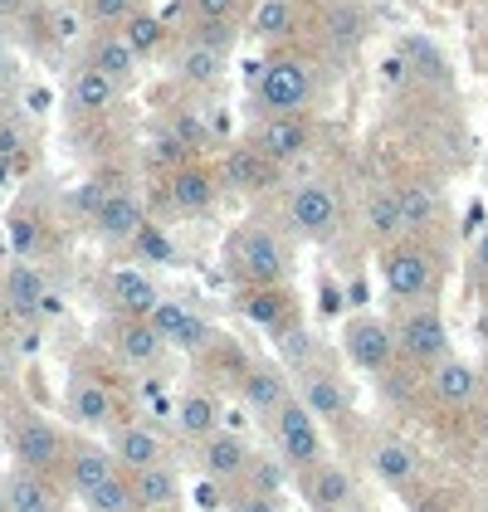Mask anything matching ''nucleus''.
<instances>
[{
	"mask_svg": "<svg viewBox=\"0 0 488 512\" xmlns=\"http://www.w3.org/2000/svg\"><path fill=\"white\" fill-rule=\"evenodd\" d=\"M225 269L240 288H254V283H284L288 278V249L284 239L274 235L269 225L249 220V225H235L230 239H225Z\"/></svg>",
	"mask_w": 488,
	"mask_h": 512,
	"instance_id": "obj_1",
	"label": "nucleus"
},
{
	"mask_svg": "<svg viewBox=\"0 0 488 512\" xmlns=\"http://www.w3.org/2000/svg\"><path fill=\"white\" fill-rule=\"evenodd\" d=\"M318 93V74H313V59L308 54H269L264 69H259V83H254V108L259 118L269 113H308Z\"/></svg>",
	"mask_w": 488,
	"mask_h": 512,
	"instance_id": "obj_2",
	"label": "nucleus"
},
{
	"mask_svg": "<svg viewBox=\"0 0 488 512\" xmlns=\"http://www.w3.org/2000/svg\"><path fill=\"white\" fill-rule=\"evenodd\" d=\"M10 439V454H15V469L25 473H44V478H64V454H69V434L59 430L54 420L44 415H10L5 425Z\"/></svg>",
	"mask_w": 488,
	"mask_h": 512,
	"instance_id": "obj_3",
	"label": "nucleus"
},
{
	"mask_svg": "<svg viewBox=\"0 0 488 512\" xmlns=\"http://www.w3.org/2000/svg\"><path fill=\"white\" fill-rule=\"evenodd\" d=\"M284 225L298 239L323 244V239H332L342 230V196L327 181H298L284 200Z\"/></svg>",
	"mask_w": 488,
	"mask_h": 512,
	"instance_id": "obj_4",
	"label": "nucleus"
},
{
	"mask_svg": "<svg viewBox=\"0 0 488 512\" xmlns=\"http://www.w3.org/2000/svg\"><path fill=\"white\" fill-rule=\"evenodd\" d=\"M269 425H274V444H279V459L288 464V473H303V469H313V464L327 459L318 420L298 405V395H288L284 405L269 415Z\"/></svg>",
	"mask_w": 488,
	"mask_h": 512,
	"instance_id": "obj_5",
	"label": "nucleus"
},
{
	"mask_svg": "<svg viewBox=\"0 0 488 512\" xmlns=\"http://www.w3.org/2000/svg\"><path fill=\"white\" fill-rule=\"evenodd\" d=\"M381 278L391 288V298L401 303H425L435 288H440V264L425 244H386V259H381Z\"/></svg>",
	"mask_w": 488,
	"mask_h": 512,
	"instance_id": "obj_6",
	"label": "nucleus"
},
{
	"mask_svg": "<svg viewBox=\"0 0 488 512\" xmlns=\"http://www.w3.org/2000/svg\"><path fill=\"white\" fill-rule=\"evenodd\" d=\"M391 337H396V352L420 366H435L440 356H449V327L440 308H430V303H410L401 322L391 327Z\"/></svg>",
	"mask_w": 488,
	"mask_h": 512,
	"instance_id": "obj_7",
	"label": "nucleus"
},
{
	"mask_svg": "<svg viewBox=\"0 0 488 512\" xmlns=\"http://www.w3.org/2000/svg\"><path fill=\"white\" fill-rule=\"evenodd\" d=\"M64 415H69L79 430L108 434L118 425V395H113V386H108L103 376L74 371V376H69V391H64Z\"/></svg>",
	"mask_w": 488,
	"mask_h": 512,
	"instance_id": "obj_8",
	"label": "nucleus"
},
{
	"mask_svg": "<svg viewBox=\"0 0 488 512\" xmlns=\"http://www.w3.org/2000/svg\"><path fill=\"white\" fill-rule=\"evenodd\" d=\"M313 137H318V127H313L308 113H269V118H259L249 127L244 142H254L264 157H274L279 166H288V161H298L313 147Z\"/></svg>",
	"mask_w": 488,
	"mask_h": 512,
	"instance_id": "obj_9",
	"label": "nucleus"
},
{
	"mask_svg": "<svg viewBox=\"0 0 488 512\" xmlns=\"http://www.w3.org/2000/svg\"><path fill=\"white\" fill-rule=\"evenodd\" d=\"M215 176H220V186H230V191H240V196H264V191H274V186L284 181V166L274 157H264L254 142H240V147L225 152Z\"/></svg>",
	"mask_w": 488,
	"mask_h": 512,
	"instance_id": "obj_10",
	"label": "nucleus"
},
{
	"mask_svg": "<svg viewBox=\"0 0 488 512\" xmlns=\"http://www.w3.org/2000/svg\"><path fill=\"white\" fill-rule=\"evenodd\" d=\"M220 200V176L210 166H171L162 176V205L176 215H201Z\"/></svg>",
	"mask_w": 488,
	"mask_h": 512,
	"instance_id": "obj_11",
	"label": "nucleus"
},
{
	"mask_svg": "<svg viewBox=\"0 0 488 512\" xmlns=\"http://www.w3.org/2000/svg\"><path fill=\"white\" fill-rule=\"evenodd\" d=\"M196 459H201V473L210 483H240L244 469H249V459H254V449H249V439L235 430H220L196 439Z\"/></svg>",
	"mask_w": 488,
	"mask_h": 512,
	"instance_id": "obj_12",
	"label": "nucleus"
},
{
	"mask_svg": "<svg viewBox=\"0 0 488 512\" xmlns=\"http://www.w3.org/2000/svg\"><path fill=\"white\" fill-rule=\"evenodd\" d=\"M108 454L118 459L122 473H137V469H152V464H166V439L157 430H147L142 420H118L108 430Z\"/></svg>",
	"mask_w": 488,
	"mask_h": 512,
	"instance_id": "obj_13",
	"label": "nucleus"
},
{
	"mask_svg": "<svg viewBox=\"0 0 488 512\" xmlns=\"http://www.w3.org/2000/svg\"><path fill=\"white\" fill-rule=\"evenodd\" d=\"M342 347L352 356V366H362V371H391V361H396V337L381 317H352L342 332Z\"/></svg>",
	"mask_w": 488,
	"mask_h": 512,
	"instance_id": "obj_14",
	"label": "nucleus"
},
{
	"mask_svg": "<svg viewBox=\"0 0 488 512\" xmlns=\"http://www.w3.org/2000/svg\"><path fill=\"white\" fill-rule=\"evenodd\" d=\"M235 308H240V317H249L254 327H269V332L298 322V303H293V288H288V283H254V288H240V293H235Z\"/></svg>",
	"mask_w": 488,
	"mask_h": 512,
	"instance_id": "obj_15",
	"label": "nucleus"
},
{
	"mask_svg": "<svg viewBox=\"0 0 488 512\" xmlns=\"http://www.w3.org/2000/svg\"><path fill=\"white\" fill-rule=\"evenodd\" d=\"M142 225H147V210L127 186H113L103 196V205H98V215H93V230H98L103 244H132L142 235Z\"/></svg>",
	"mask_w": 488,
	"mask_h": 512,
	"instance_id": "obj_16",
	"label": "nucleus"
},
{
	"mask_svg": "<svg viewBox=\"0 0 488 512\" xmlns=\"http://www.w3.org/2000/svg\"><path fill=\"white\" fill-rule=\"evenodd\" d=\"M147 322L157 327V337H162L166 347H181V352H201V347L215 342V332H210L186 303H176V298H162V303L147 313Z\"/></svg>",
	"mask_w": 488,
	"mask_h": 512,
	"instance_id": "obj_17",
	"label": "nucleus"
},
{
	"mask_svg": "<svg viewBox=\"0 0 488 512\" xmlns=\"http://www.w3.org/2000/svg\"><path fill=\"white\" fill-rule=\"evenodd\" d=\"M118 469V459L108 454V444H98V439H69V454H64V483L74 488V493H93L98 483H108Z\"/></svg>",
	"mask_w": 488,
	"mask_h": 512,
	"instance_id": "obj_18",
	"label": "nucleus"
},
{
	"mask_svg": "<svg viewBox=\"0 0 488 512\" xmlns=\"http://www.w3.org/2000/svg\"><path fill=\"white\" fill-rule=\"evenodd\" d=\"M298 405L313 415V420H342L352 410V395L342 386V376H332L327 366H308L303 381H298Z\"/></svg>",
	"mask_w": 488,
	"mask_h": 512,
	"instance_id": "obj_19",
	"label": "nucleus"
},
{
	"mask_svg": "<svg viewBox=\"0 0 488 512\" xmlns=\"http://www.w3.org/2000/svg\"><path fill=\"white\" fill-rule=\"evenodd\" d=\"M298 488H303V498H308L313 512H347L352 508V478H347V469H337V464H327V459L298 473Z\"/></svg>",
	"mask_w": 488,
	"mask_h": 512,
	"instance_id": "obj_20",
	"label": "nucleus"
},
{
	"mask_svg": "<svg viewBox=\"0 0 488 512\" xmlns=\"http://www.w3.org/2000/svg\"><path fill=\"white\" fill-rule=\"evenodd\" d=\"M0 488H5V508H10V512H64V493H59V478L10 469V478H5Z\"/></svg>",
	"mask_w": 488,
	"mask_h": 512,
	"instance_id": "obj_21",
	"label": "nucleus"
},
{
	"mask_svg": "<svg viewBox=\"0 0 488 512\" xmlns=\"http://www.w3.org/2000/svg\"><path fill=\"white\" fill-rule=\"evenodd\" d=\"M108 342L127 366H157V356L166 352V342L157 337V327L147 317H113L108 327Z\"/></svg>",
	"mask_w": 488,
	"mask_h": 512,
	"instance_id": "obj_22",
	"label": "nucleus"
},
{
	"mask_svg": "<svg viewBox=\"0 0 488 512\" xmlns=\"http://www.w3.org/2000/svg\"><path fill=\"white\" fill-rule=\"evenodd\" d=\"M83 64H93V69H103L108 79H118L122 88L137 79V69H142V54L132 49V44L122 40V30H93V40H88V54H83Z\"/></svg>",
	"mask_w": 488,
	"mask_h": 512,
	"instance_id": "obj_23",
	"label": "nucleus"
},
{
	"mask_svg": "<svg viewBox=\"0 0 488 512\" xmlns=\"http://www.w3.org/2000/svg\"><path fill=\"white\" fill-rule=\"evenodd\" d=\"M240 395L254 415H274L288 400V376L284 366H269V361H249L240 376Z\"/></svg>",
	"mask_w": 488,
	"mask_h": 512,
	"instance_id": "obj_24",
	"label": "nucleus"
},
{
	"mask_svg": "<svg viewBox=\"0 0 488 512\" xmlns=\"http://www.w3.org/2000/svg\"><path fill=\"white\" fill-rule=\"evenodd\" d=\"M108 303H113L118 317H147L162 303V293L142 269H113L108 274Z\"/></svg>",
	"mask_w": 488,
	"mask_h": 512,
	"instance_id": "obj_25",
	"label": "nucleus"
},
{
	"mask_svg": "<svg viewBox=\"0 0 488 512\" xmlns=\"http://www.w3.org/2000/svg\"><path fill=\"white\" fill-rule=\"evenodd\" d=\"M127 483H132L137 508H147V512H166L181 503V473H176L171 459H166V464H152V469L127 473Z\"/></svg>",
	"mask_w": 488,
	"mask_h": 512,
	"instance_id": "obj_26",
	"label": "nucleus"
},
{
	"mask_svg": "<svg viewBox=\"0 0 488 512\" xmlns=\"http://www.w3.org/2000/svg\"><path fill=\"white\" fill-rule=\"evenodd\" d=\"M122 98V83L108 79L103 69H93V64H79L74 74H69V108L74 113H108L113 103Z\"/></svg>",
	"mask_w": 488,
	"mask_h": 512,
	"instance_id": "obj_27",
	"label": "nucleus"
},
{
	"mask_svg": "<svg viewBox=\"0 0 488 512\" xmlns=\"http://www.w3.org/2000/svg\"><path fill=\"white\" fill-rule=\"evenodd\" d=\"M430 391H435V400H445V405H469L474 391H479V371L469 361H459V356H440L430 366Z\"/></svg>",
	"mask_w": 488,
	"mask_h": 512,
	"instance_id": "obj_28",
	"label": "nucleus"
},
{
	"mask_svg": "<svg viewBox=\"0 0 488 512\" xmlns=\"http://www.w3.org/2000/svg\"><path fill=\"white\" fill-rule=\"evenodd\" d=\"M5 293H10V308H15V313H49V308H59V298L49 293L44 274L30 269V264H15V269L5 274Z\"/></svg>",
	"mask_w": 488,
	"mask_h": 512,
	"instance_id": "obj_29",
	"label": "nucleus"
},
{
	"mask_svg": "<svg viewBox=\"0 0 488 512\" xmlns=\"http://www.w3.org/2000/svg\"><path fill=\"white\" fill-rule=\"evenodd\" d=\"M298 25V5L293 0H254L249 10V35L259 44H284Z\"/></svg>",
	"mask_w": 488,
	"mask_h": 512,
	"instance_id": "obj_30",
	"label": "nucleus"
},
{
	"mask_svg": "<svg viewBox=\"0 0 488 512\" xmlns=\"http://www.w3.org/2000/svg\"><path fill=\"white\" fill-rule=\"evenodd\" d=\"M225 54H215V49H205V44L196 40H181V49H176V79L191 83V88H210V83L225 74Z\"/></svg>",
	"mask_w": 488,
	"mask_h": 512,
	"instance_id": "obj_31",
	"label": "nucleus"
},
{
	"mask_svg": "<svg viewBox=\"0 0 488 512\" xmlns=\"http://www.w3.org/2000/svg\"><path fill=\"white\" fill-rule=\"evenodd\" d=\"M220 420H225V410H220V400L210 391H191L181 395V405H176V430L186 434V439H205V434L220 430Z\"/></svg>",
	"mask_w": 488,
	"mask_h": 512,
	"instance_id": "obj_32",
	"label": "nucleus"
},
{
	"mask_svg": "<svg viewBox=\"0 0 488 512\" xmlns=\"http://www.w3.org/2000/svg\"><path fill=\"white\" fill-rule=\"evenodd\" d=\"M366 235L376 244H396L406 235V220H401V205H396V191H376L366 200Z\"/></svg>",
	"mask_w": 488,
	"mask_h": 512,
	"instance_id": "obj_33",
	"label": "nucleus"
},
{
	"mask_svg": "<svg viewBox=\"0 0 488 512\" xmlns=\"http://www.w3.org/2000/svg\"><path fill=\"white\" fill-rule=\"evenodd\" d=\"M396 205H401V220H406V235L415 230H430L435 225V215H440V196L425 186V181H410L396 191Z\"/></svg>",
	"mask_w": 488,
	"mask_h": 512,
	"instance_id": "obj_34",
	"label": "nucleus"
},
{
	"mask_svg": "<svg viewBox=\"0 0 488 512\" xmlns=\"http://www.w3.org/2000/svg\"><path fill=\"white\" fill-rule=\"evenodd\" d=\"M371 469L381 473L386 483H410L415 478V449L410 444H401V439H376L371 444Z\"/></svg>",
	"mask_w": 488,
	"mask_h": 512,
	"instance_id": "obj_35",
	"label": "nucleus"
},
{
	"mask_svg": "<svg viewBox=\"0 0 488 512\" xmlns=\"http://www.w3.org/2000/svg\"><path fill=\"white\" fill-rule=\"evenodd\" d=\"M279 337V356H284L288 371H308V366H318V342H313V332L303 327V322H288L274 332Z\"/></svg>",
	"mask_w": 488,
	"mask_h": 512,
	"instance_id": "obj_36",
	"label": "nucleus"
},
{
	"mask_svg": "<svg viewBox=\"0 0 488 512\" xmlns=\"http://www.w3.org/2000/svg\"><path fill=\"white\" fill-rule=\"evenodd\" d=\"M288 483V464L279 454H254L249 469H244V488L249 493H264V498H279Z\"/></svg>",
	"mask_w": 488,
	"mask_h": 512,
	"instance_id": "obj_37",
	"label": "nucleus"
},
{
	"mask_svg": "<svg viewBox=\"0 0 488 512\" xmlns=\"http://www.w3.org/2000/svg\"><path fill=\"white\" fill-rule=\"evenodd\" d=\"M186 40H196L230 59L235 44H240V25H235V20H191V25H186Z\"/></svg>",
	"mask_w": 488,
	"mask_h": 512,
	"instance_id": "obj_38",
	"label": "nucleus"
},
{
	"mask_svg": "<svg viewBox=\"0 0 488 512\" xmlns=\"http://www.w3.org/2000/svg\"><path fill=\"white\" fill-rule=\"evenodd\" d=\"M83 503H88L93 512H137V498H132L127 473H113L108 483H98L93 493H83Z\"/></svg>",
	"mask_w": 488,
	"mask_h": 512,
	"instance_id": "obj_39",
	"label": "nucleus"
},
{
	"mask_svg": "<svg viewBox=\"0 0 488 512\" xmlns=\"http://www.w3.org/2000/svg\"><path fill=\"white\" fill-rule=\"evenodd\" d=\"M323 30H327V40L337 44V49H352V44L362 40L366 15L357 10V5H332V10H327V20H323Z\"/></svg>",
	"mask_w": 488,
	"mask_h": 512,
	"instance_id": "obj_40",
	"label": "nucleus"
},
{
	"mask_svg": "<svg viewBox=\"0 0 488 512\" xmlns=\"http://www.w3.org/2000/svg\"><path fill=\"white\" fill-rule=\"evenodd\" d=\"M122 40L132 44L137 54H152V49H157V44L166 40V25H162V20H157V15H147V10H137V15H132V20L122 25Z\"/></svg>",
	"mask_w": 488,
	"mask_h": 512,
	"instance_id": "obj_41",
	"label": "nucleus"
},
{
	"mask_svg": "<svg viewBox=\"0 0 488 512\" xmlns=\"http://www.w3.org/2000/svg\"><path fill=\"white\" fill-rule=\"evenodd\" d=\"M83 15L98 30H122L137 15V0H83Z\"/></svg>",
	"mask_w": 488,
	"mask_h": 512,
	"instance_id": "obj_42",
	"label": "nucleus"
},
{
	"mask_svg": "<svg viewBox=\"0 0 488 512\" xmlns=\"http://www.w3.org/2000/svg\"><path fill=\"white\" fill-rule=\"evenodd\" d=\"M186 5H191V20H240V10L254 0H186Z\"/></svg>",
	"mask_w": 488,
	"mask_h": 512,
	"instance_id": "obj_43",
	"label": "nucleus"
},
{
	"mask_svg": "<svg viewBox=\"0 0 488 512\" xmlns=\"http://www.w3.org/2000/svg\"><path fill=\"white\" fill-rule=\"evenodd\" d=\"M230 512H284V503L279 498H264V493H249V488H240L230 503H225Z\"/></svg>",
	"mask_w": 488,
	"mask_h": 512,
	"instance_id": "obj_44",
	"label": "nucleus"
},
{
	"mask_svg": "<svg viewBox=\"0 0 488 512\" xmlns=\"http://www.w3.org/2000/svg\"><path fill=\"white\" fill-rule=\"evenodd\" d=\"M474 269H479V278H488V230L479 235V244H474Z\"/></svg>",
	"mask_w": 488,
	"mask_h": 512,
	"instance_id": "obj_45",
	"label": "nucleus"
},
{
	"mask_svg": "<svg viewBox=\"0 0 488 512\" xmlns=\"http://www.w3.org/2000/svg\"><path fill=\"white\" fill-rule=\"evenodd\" d=\"M30 0H0V15H15V10H25Z\"/></svg>",
	"mask_w": 488,
	"mask_h": 512,
	"instance_id": "obj_46",
	"label": "nucleus"
},
{
	"mask_svg": "<svg viewBox=\"0 0 488 512\" xmlns=\"http://www.w3.org/2000/svg\"><path fill=\"white\" fill-rule=\"evenodd\" d=\"M10 176H15V166H10V161H0V186H10Z\"/></svg>",
	"mask_w": 488,
	"mask_h": 512,
	"instance_id": "obj_47",
	"label": "nucleus"
},
{
	"mask_svg": "<svg viewBox=\"0 0 488 512\" xmlns=\"http://www.w3.org/2000/svg\"><path fill=\"white\" fill-rule=\"evenodd\" d=\"M0 512H10V508H5V488H0Z\"/></svg>",
	"mask_w": 488,
	"mask_h": 512,
	"instance_id": "obj_48",
	"label": "nucleus"
},
{
	"mask_svg": "<svg viewBox=\"0 0 488 512\" xmlns=\"http://www.w3.org/2000/svg\"><path fill=\"white\" fill-rule=\"evenodd\" d=\"M347 512H366V508H357V503H352V508H347Z\"/></svg>",
	"mask_w": 488,
	"mask_h": 512,
	"instance_id": "obj_49",
	"label": "nucleus"
},
{
	"mask_svg": "<svg viewBox=\"0 0 488 512\" xmlns=\"http://www.w3.org/2000/svg\"><path fill=\"white\" fill-rule=\"evenodd\" d=\"M484 381H488V356H484Z\"/></svg>",
	"mask_w": 488,
	"mask_h": 512,
	"instance_id": "obj_50",
	"label": "nucleus"
},
{
	"mask_svg": "<svg viewBox=\"0 0 488 512\" xmlns=\"http://www.w3.org/2000/svg\"><path fill=\"white\" fill-rule=\"evenodd\" d=\"M0 361H5V356H0Z\"/></svg>",
	"mask_w": 488,
	"mask_h": 512,
	"instance_id": "obj_51",
	"label": "nucleus"
}]
</instances>
